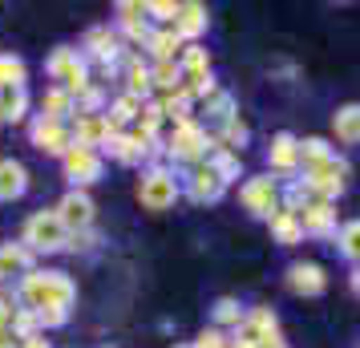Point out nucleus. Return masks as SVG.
Returning <instances> with one entry per match:
<instances>
[{
	"label": "nucleus",
	"mask_w": 360,
	"mask_h": 348,
	"mask_svg": "<svg viewBox=\"0 0 360 348\" xmlns=\"http://www.w3.org/2000/svg\"><path fill=\"white\" fill-rule=\"evenodd\" d=\"M17 304L29 308V312H41V308H73L77 299V283L69 271L61 267H33L29 276L17 280Z\"/></svg>",
	"instance_id": "obj_1"
},
{
	"label": "nucleus",
	"mask_w": 360,
	"mask_h": 348,
	"mask_svg": "<svg viewBox=\"0 0 360 348\" xmlns=\"http://www.w3.org/2000/svg\"><path fill=\"white\" fill-rule=\"evenodd\" d=\"M162 142H166V154H162L166 166H186V170H191V166L211 158V134H207V126H202L198 117L179 122Z\"/></svg>",
	"instance_id": "obj_2"
},
{
	"label": "nucleus",
	"mask_w": 360,
	"mask_h": 348,
	"mask_svg": "<svg viewBox=\"0 0 360 348\" xmlns=\"http://www.w3.org/2000/svg\"><path fill=\"white\" fill-rule=\"evenodd\" d=\"M82 57L85 61H98L101 77H117V73L126 69L130 45L117 37L114 25H94V29H85V37H82Z\"/></svg>",
	"instance_id": "obj_3"
},
{
	"label": "nucleus",
	"mask_w": 360,
	"mask_h": 348,
	"mask_svg": "<svg viewBox=\"0 0 360 348\" xmlns=\"http://www.w3.org/2000/svg\"><path fill=\"white\" fill-rule=\"evenodd\" d=\"M182 199V174L174 166L154 162L142 166V179H138V202L146 211H170L174 202Z\"/></svg>",
	"instance_id": "obj_4"
},
{
	"label": "nucleus",
	"mask_w": 360,
	"mask_h": 348,
	"mask_svg": "<svg viewBox=\"0 0 360 348\" xmlns=\"http://www.w3.org/2000/svg\"><path fill=\"white\" fill-rule=\"evenodd\" d=\"M20 243L41 259V255H57V251H65L69 231H65V223L57 219L53 207H41V211H33V215L25 219V227H20Z\"/></svg>",
	"instance_id": "obj_5"
},
{
	"label": "nucleus",
	"mask_w": 360,
	"mask_h": 348,
	"mask_svg": "<svg viewBox=\"0 0 360 348\" xmlns=\"http://www.w3.org/2000/svg\"><path fill=\"white\" fill-rule=\"evenodd\" d=\"M45 77H49L53 85L69 89V98H77L85 85H94L89 61L82 57V49H69V45H61V49H53L49 57H45Z\"/></svg>",
	"instance_id": "obj_6"
},
{
	"label": "nucleus",
	"mask_w": 360,
	"mask_h": 348,
	"mask_svg": "<svg viewBox=\"0 0 360 348\" xmlns=\"http://www.w3.org/2000/svg\"><path fill=\"white\" fill-rule=\"evenodd\" d=\"M239 202H243V211L251 219H267L279 211V179H271V174H251V179H243L239 183Z\"/></svg>",
	"instance_id": "obj_7"
},
{
	"label": "nucleus",
	"mask_w": 360,
	"mask_h": 348,
	"mask_svg": "<svg viewBox=\"0 0 360 348\" xmlns=\"http://www.w3.org/2000/svg\"><path fill=\"white\" fill-rule=\"evenodd\" d=\"M348 174H352V166H348V158H332V162L324 166H316V170H304L300 179L308 183L311 191V199H320V202H336L344 195V186H348Z\"/></svg>",
	"instance_id": "obj_8"
},
{
	"label": "nucleus",
	"mask_w": 360,
	"mask_h": 348,
	"mask_svg": "<svg viewBox=\"0 0 360 348\" xmlns=\"http://www.w3.org/2000/svg\"><path fill=\"white\" fill-rule=\"evenodd\" d=\"M61 174H65L69 191H89V186L105 174V158H101V150L73 146L65 158H61Z\"/></svg>",
	"instance_id": "obj_9"
},
{
	"label": "nucleus",
	"mask_w": 360,
	"mask_h": 348,
	"mask_svg": "<svg viewBox=\"0 0 360 348\" xmlns=\"http://www.w3.org/2000/svg\"><path fill=\"white\" fill-rule=\"evenodd\" d=\"M29 142L41 154H49V158H65L69 150H73V134H69V122H53V117L33 114V122H29Z\"/></svg>",
	"instance_id": "obj_10"
},
{
	"label": "nucleus",
	"mask_w": 360,
	"mask_h": 348,
	"mask_svg": "<svg viewBox=\"0 0 360 348\" xmlns=\"http://www.w3.org/2000/svg\"><path fill=\"white\" fill-rule=\"evenodd\" d=\"M207 29H211V13H207V4H198V0H179L174 20H170V33L179 37L182 45H202Z\"/></svg>",
	"instance_id": "obj_11"
},
{
	"label": "nucleus",
	"mask_w": 360,
	"mask_h": 348,
	"mask_svg": "<svg viewBox=\"0 0 360 348\" xmlns=\"http://www.w3.org/2000/svg\"><path fill=\"white\" fill-rule=\"evenodd\" d=\"M57 211V219L65 223V231H89L94 223H98V202H94V195L89 191H65L61 195V202L53 207Z\"/></svg>",
	"instance_id": "obj_12"
},
{
	"label": "nucleus",
	"mask_w": 360,
	"mask_h": 348,
	"mask_svg": "<svg viewBox=\"0 0 360 348\" xmlns=\"http://www.w3.org/2000/svg\"><path fill=\"white\" fill-rule=\"evenodd\" d=\"M182 195H186L191 202H198V207H211V202H219L223 195H227V183H223L207 162H198V166H191V170L182 174Z\"/></svg>",
	"instance_id": "obj_13"
},
{
	"label": "nucleus",
	"mask_w": 360,
	"mask_h": 348,
	"mask_svg": "<svg viewBox=\"0 0 360 348\" xmlns=\"http://www.w3.org/2000/svg\"><path fill=\"white\" fill-rule=\"evenodd\" d=\"M117 13V37L126 41V45H146V37L154 33V25L146 17V0H122L114 8Z\"/></svg>",
	"instance_id": "obj_14"
},
{
	"label": "nucleus",
	"mask_w": 360,
	"mask_h": 348,
	"mask_svg": "<svg viewBox=\"0 0 360 348\" xmlns=\"http://www.w3.org/2000/svg\"><path fill=\"white\" fill-rule=\"evenodd\" d=\"M283 280H288V292L292 296H304V299H316L328 292V271L320 264H311V259H295Z\"/></svg>",
	"instance_id": "obj_15"
},
{
	"label": "nucleus",
	"mask_w": 360,
	"mask_h": 348,
	"mask_svg": "<svg viewBox=\"0 0 360 348\" xmlns=\"http://www.w3.org/2000/svg\"><path fill=\"white\" fill-rule=\"evenodd\" d=\"M69 134H73V146L101 150L117 130L110 126V117H105V114H73V117H69Z\"/></svg>",
	"instance_id": "obj_16"
},
{
	"label": "nucleus",
	"mask_w": 360,
	"mask_h": 348,
	"mask_svg": "<svg viewBox=\"0 0 360 348\" xmlns=\"http://www.w3.org/2000/svg\"><path fill=\"white\" fill-rule=\"evenodd\" d=\"M300 227H304V239H336V231H340L336 202H308L300 211Z\"/></svg>",
	"instance_id": "obj_17"
},
{
	"label": "nucleus",
	"mask_w": 360,
	"mask_h": 348,
	"mask_svg": "<svg viewBox=\"0 0 360 348\" xmlns=\"http://www.w3.org/2000/svg\"><path fill=\"white\" fill-rule=\"evenodd\" d=\"M267 174H300V138L279 130L267 142Z\"/></svg>",
	"instance_id": "obj_18"
},
{
	"label": "nucleus",
	"mask_w": 360,
	"mask_h": 348,
	"mask_svg": "<svg viewBox=\"0 0 360 348\" xmlns=\"http://www.w3.org/2000/svg\"><path fill=\"white\" fill-rule=\"evenodd\" d=\"M122 82H126V94L138 101H150L154 98V77H150V61L142 57L138 49H130L126 57V69H122Z\"/></svg>",
	"instance_id": "obj_19"
},
{
	"label": "nucleus",
	"mask_w": 360,
	"mask_h": 348,
	"mask_svg": "<svg viewBox=\"0 0 360 348\" xmlns=\"http://www.w3.org/2000/svg\"><path fill=\"white\" fill-rule=\"evenodd\" d=\"M101 158H114L117 166H146V158H142V138L134 130H117L101 146Z\"/></svg>",
	"instance_id": "obj_20"
},
{
	"label": "nucleus",
	"mask_w": 360,
	"mask_h": 348,
	"mask_svg": "<svg viewBox=\"0 0 360 348\" xmlns=\"http://www.w3.org/2000/svg\"><path fill=\"white\" fill-rule=\"evenodd\" d=\"M29 191V166L20 158H0V202H17Z\"/></svg>",
	"instance_id": "obj_21"
},
{
	"label": "nucleus",
	"mask_w": 360,
	"mask_h": 348,
	"mask_svg": "<svg viewBox=\"0 0 360 348\" xmlns=\"http://www.w3.org/2000/svg\"><path fill=\"white\" fill-rule=\"evenodd\" d=\"M37 267V255L20 239H8V243H0V276L8 280V276H29Z\"/></svg>",
	"instance_id": "obj_22"
},
{
	"label": "nucleus",
	"mask_w": 360,
	"mask_h": 348,
	"mask_svg": "<svg viewBox=\"0 0 360 348\" xmlns=\"http://www.w3.org/2000/svg\"><path fill=\"white\" fill-rule=\"evenodd\" d=\"M29 110H33L29 89H0V126H20V122H29Z\"/></svg>",
	"instance_id": "obj_23"
},
{
	"label": "nucleus",
	"mask_w": 360,
	"mask_h": 348,
	"mask_svg": "<svg viewBox=\"0 0 360 348\" xmlns=\"http://www.w3.org/2000/svg\"><path fill=\"white\" fill-rule=\"evenodd\" d=\"M332 134L344 146H360V101H348L332 114Z\"/></svg>",
	"instance_id": "obj_24"
},
{
	"label": "nucleus",
	"mask_w": 360,
	"mask_h": 348,
	"mask_svg": "<svg viewBox=\"0 0 360 348\" xmlns=\"http://www.w3.org/2000/svg\"><path fill=\"white\" fill-rule=\"evenodd\" d=\"M267 231H271V239H276L279 247H295V243H304V227H300V215L283 211V207H279L276 215L267 219Z\"/></svg>",
	"instance_id": "obj_25"
},
{
	"label": "nucleus",
	"mask_w": 360,
	"mask_h": 348,
	"mask_svg": "<svg viewBox=\"0 0 360 348\" xmlns=\"http://www.w3.org/2000/svg\"><path fill=\"white\" fill-rule=\"evenodd\" d=\"M158 105H162L166 122H174V126H179V122H191V117H195L198 101H195V94H191L186 85H179L174 94H162V98H158Z\"/></svg>",
	"instance_id": "obj_26"
},
{
	"label": "nucleus",
	"mask_w": 360,
	"mask_h": 348,
	"mask_svg": "<svg viewBox=\"0 0 360 348\" xmlns=\"http://www.w3.org/2000/svg\"><path fill=\"white\" fill-rule=\"evenodd\" d=\"M142 53H150V65H158V61H179L182 41H179L174 33H170V29H154V33L146 37Z\"/></svg>",
	"instance_id": "obj_27"
},
{
	"label": "nucleus",
	"mask_w": 360,
	"mask_h": 348,
	"mask_svg": "<svg viewBox=\"0 0 360 348\" xmlns=\"http://www.w3.org/2000/svg\"><path fill=\"white\" fill-rule=\"evenodd\" d=\"M332 158H336V146H332L328 138H316V134H311V138H300V174L332 162Z\"/></svg>",
	"instance_id": "obj_28"
},
{
	"label": "nucleus",
	"mask_w": 360,
	"mask_h": 348,
	"mask_svg": "<svg viewBox=\"0 0 360 348\" xmlns=\"http://www.w3.org/2000/svg\"><path fill=\"white\" fill-rule=\"evenodd\" d=\"M138 114H142V101L130 98L126 89H122V94L110 101V105H105V117H110V126H114V130H134Z\"/></svg>",
	"instance_id": "obj_29"
},
{
	"label": "nucleus",
	"mask_w": 360,
	"mask_h": 348,
	"mask_svg": "<svg viewBox=\"0 0 360 348\" xmlns=\"http://www.w3.org/2000/svg\"><path fill=\"white\" fill-rule=\"evenodd\" d=\"M37 110H41V117L69 122V117H73V98H69V89H61V85H49V89L41 94V101H37Z\"/></svg>",
	"instance_id": "obj_30"
},
{
	"label": "nucleus",
	"mask_w": 360,
	"mask_h": 348,
	"mask_svg": "<svg viewBox=\"0 0 360 348\" xmlns=\"http://www.w3.org/2000/svg\"><path fill=\"white\" fill-rule=\"evenodd\" d=\"M179 69H182V77H186V82H198V77H207V73H211V53L202 49V45H182Z\"/></svg>",
	"instance_id": "obj_31"
},
{
	"label": "nucleus",
	"mask_w": 360,
	"mask_h": 348,
	"mask_svg": "<svg viewBox=\"0 0 360 348\" xmlns=\"http://www.w3.org/2000/svg\"><path fill=\"white\" fill-rule=\"evenodd\" d=\"M202 105V117L207 122H214V126H223V122H231V117L239 114V105H235V94H227V89H214L207 101H198Z\"/></svg>",
	"instance_id": "obj_32"
},
{
	"label": "nucleus",
	"mask_w": 360,
	"mask_h": 348,
	"mask_svg": "<svg viewBox=\"0 0 360 348\" xmlns=\"http://www.w3.org/2000/svg\"><path fill=\"white\" fill-rule=\"evenodd\" d=\"M243 316H247V308L235 296H219L214 299V308H211L214 328H223V332H235L239 324H243Z\"/></svg>",
	"instance_id": "obj_33"
},
{
	"label": "nucleus",
	"mask_w": 360,
	"mask_h": 348,
	"mask_svg": "<svg viewBox=\"0 0 360 348\" xmlns=\"http://www.w3.org/2000/svg\"><path fill=\"white\" fill-rule=\"evenodd\" d=\"M207 166H211L214 174H219V179H223V183H239V179H243V154H235V150H214L211 158H207Z\"/></svg>",
	"instance_id": "obj_34"
},
{
	"label": "nucleus",
	"mask_w": 360,
	"mask_h": 348,
	"mask_svg": "<svg viewBox=\"0 0 360 348\" xmlns=\"http://www.w3.org/2000/svg\"><path fill=\"white\" fill-rule=\"evenodd\" d=\"M214 138H219V146H223V150H235V154H243V146L251 142V130H247L243 117L235 114L231 122H223V126L214 130Z\"/></svg>",
	"instance_id": "obj_35"
},
{
	"label": "nucleus",
	"mask_w": 360,
	"mask_h": 348,
	"mask_svg": "<svg viewBox=\"0 0 360 348\" xmlns=\"http://www.w3.org/2000/svg\"><path fill=\"white\" fill-rule=\"evenodd\" d=\"M162 105H158V98L142 101V114H138V122H134V134H142V138H162Z\"/></svg>",
	"instance_id": "obj_36"
},
{
	"label": "nucleus",
	"mask_w": 360,
	"mask_h": 348,
	"mask_svg": "<svg viewBox=\"0 0 360 348\" xmlns=\"http://www.w3.org/2000/svg\"><path fill=\"white\" fill-rule=\"evenodd\" d=\"M29 82V65L17 53H0V89H25Z\"/></svg>",
	"instance_id": "obj_37"
},
{
	"label": "nucleus",
	"mask_w": 360,
	"mask_h": 348,
	"mask_svg": "<svg viewBox=\"0 0 360 348\" xmlns=\"http://www.w3.org/2000/svg\"><path fill=\"white\" fill-rule=\"evenodd\" d=\"M336 251H340V255H344L352 267L360 264V219H348V223H340V231H336Z\"/></svg>",
	"instance_id": "obj_38"
},
{
	"label": "nucleus",
	"mask_w": 360,
	"mask_h": 348,
	"mask_svg": "<svg viewBox=\"0 0 360 348\" xmlns=\"http://www.w3.org/2000/svg\"><path fill=\"white\" fill-rule=\"evenodd\" d=\"M150 77H154V89H162V94H174L179 85H186L179 61H158V65H150Z\"/></svg>",
	"instance_id": "obj_39"
},
{
	"label": "nucleus",
	"mask_w": 360,
	"mask_h": 348,
	"mask_svg": "<svg viewBox=\"0 0 360 348\" xmlns=\"http://www.w3.org/2000/svg\"><path fill=\"white\" fill-rule=\"evenodd\" d=\"M105 105H110V101H105V89L94 82L73 98V114H105Z\"/></svg>",
	"instance_id": "obj_40"
},
{
	"label": "nucleus",
	"mask_w": 360,
	"mask_h": 348,
	"mask_svg": "<svg viewBox=\"0 0 360 348\" xmlns=\"http://www.w3.org/2000/svg\"><path fill=\"white\" fill-rule=\"evenodd\" d=\"M8 328H13L17 340H29V336L41 332V324H37V312H29V308H20L17 304V312H13V324H8Z\"/></svg>",
	"instance_id": "obj_41"
},
{
	"label": "nucleus",
	"mask_w": 360,
	"mask_h": 348,
	"mask_svg": "<svg viewBox=\"0 0 360 348\" xmlns=\"http://www.w3.org/2000/svg\"><path fill=\"white\" fill-rule=\"evenodd\" d=\"M98 243H101L98 227H89V231H73L69 235L65 251H73V255H89V251H98Z\"/></svg>",
	"instance_id": "obj_42"
},
{
	"label": "nucleus",
	"mask_w": 360,
	"mask_h": 348,
	"mask_svg": "<svg viewBox=\"0 0 360 348\" xmlns=\"http://www.w3.org/2000/svg\"><path fill=\"white\" fill-rule=\"evenodd\" d=\"M174 8H179V0H146V17L158 20V29H170Z\"/></svg>",
	"instance_id": "obj_43"
},
{
	"label": "nucleus",
	"mask_w": 360,
	"mask_h": 348,
	"mask_svg": "<svg viewBox=\"0 0 360 348\" xmlns=\"http://www.w3.org/2000/svg\"><path fill=\"white\" fill-rule=\"evenodd\" d=\"M191 348H231V336L223 328H214V324H211V328H202L195 340H191Z\"/></svg>",
	"instance_id": "obj_44"
},
{
	"label": "nucleus",
	"mask_w": 360,
	"mask_h": 348,
	"mask_svg": "<svg viewBox=\"0 0 360 348\" xmlns=\"http://www.w3.org/2000/svg\"><path fill=\"white\" fill-rule=\"evenodd\" d=\"M37 324H41V332L45 328H65L69 324V308H41V312H37Z\"/></svg>",
	"instance_id": "obj_45"
},
{
	"label": "nucleus",
	"mask_w": 360,
	"mask_h": 348,
	"mask_svg": "<svg viewBox=\"0 0 360 348\" xmlns=\"http://www.w3.org/2000/svg\"><path fill=\"white\" fill-rule=\"evenodd\" d=\"M13 312H17V296H8V288L0 292V332L13 324Z\"/></svg>",
	"instance_id": "obj_46"
},
{
	"label": "nucleus",
	"mask_w": 360,
	"mask_h": 348,
	"mask_svg": "<svg viewBox=\"0 0 360 348\" xmlns=\"http://www.w3.org/2000/svg\"><path fill=\"white\" fill-rule=\"evenodd\" d=\"M20 348H53V344L45 340V332H37V336H29V340H20Z\"/></svg>",
	"instance_id": "obj_47"
},
{
	"label": "nucleus",
	"mask_w": 360,
	"mask_h": 348,
	"mask_svg": "<svg viewBox=\"0 0 360 348\" xmlns=\"http://www.w3.org/2000/svg\"><path fill=\"white\" fill-rule=\"evenodd\" d=\"M0 348H20V340L13 336V328H4V332H0Z\"/></svg>",
	"instance_id": "obj_48"
},
{
	"label": "nucleus",
	"mask_w": 360,
	"mask_h": 348,
	"mask_svg": "<svg viewBox=\"0 0 360 348\" xmlns=\"http://www.w3.org/2000/svg\"><path fill=\"white\" fill-rule=\"evenodd\" d=\"M348 283H352V292H356V296H360V264L352 267V276H348Z\"/></svg>",
	"instance_id": "obj_49"
},
{
	"label": "nucleus",
	"mask_w": 360,
	"mask_h": 348,
	"mask_svg": "<svg viewBox=\"0 0 360 348\" xmlns=\"http://www.w3.org/2000/svg\"><path fill=\"white\" fill-rule=\"evenodd\" d=\"M4 288H8V280H4V276H0V292H4Z\"/></svg>",
	"instance_id": "obj_50"
},
{
	"label": "nucleus",
	"mask_w": 360,
	"mask_h": 348,
	"mask_svg": "<svg viewBox=\"0 0 360 348\" xmlns=\"http://www.w3.org/2000/svg\"><path fill=\"white\" fill-rule=\"evenodd\" d=\"M174 348H191V344H174Z\"/></svg>",
	"instance_id": "obj_51"
}]
</instances>
